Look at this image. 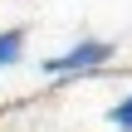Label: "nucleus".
<instances>
[{
	"label": "nucleus",
	"instance_id": "obj_2",
	"mask_svg": "<svg viewBox=\"0 0 132 132\" xmlns=\"http://www.w3.org/2000/svg\"><path fill=\"white\" fill-rule=\"evenodd\" d=\"M24 59V29H0V69H15Z\"/></svg>",
	"mask_w": 132,
	"mask_h": 132
},
{
	"label": "nucleus",
	"instance_id": "obj_3",
	"mask_svg": "<svg viewBox=\"0 0 132 132\" xmlns=\"http://www.w3.org/2000/svg\"><path fill=\"white\" fill-rule=\"evenodd\" d=\"M108 127H113V132H132V88L108 108Z\"/></svg>",
	"mask_w": 132,
	"mask_h": 132
},
{
	"label": "nucleus",
	"instance_id": "obj_1",
	"mask_svg": "<svg viewBox=\"0 0 132 132\" xmlns=\"http://www.w3.org/2000/svg\"><path fill=\"white\" fill-rule=\"evenodd\" d=\"M103 64H113V44H108V39H78V44H69L64 54L44 59L39 69H44V73H93V69H103Z\"/></svg>",
	"mask_w": 132,
	"mask_h": 132
}]
</instances>
